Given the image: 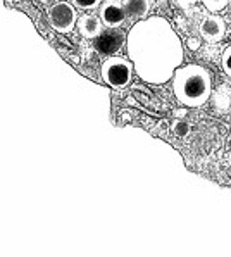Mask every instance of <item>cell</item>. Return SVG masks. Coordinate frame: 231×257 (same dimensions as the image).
<instances>
[{
	"label": "cell",
	"instance_id": "cell-13",
	"mask_svg": "<svg viewBox=\"0 0 231 257\" xmlns=\"http://www.w3.org/2000/svg\"><path fill=\"white\" fill-rule=\"evenodd\" d=\"M202 6L209 13H221L222 9L228 7V0H202Z\"/></svg>",
	"mask_w": 231,
	"mask_h": 257
},
{
	"label": "cell",
	"instance_id": "cell-17",
	"mask_svg": "<svg viewBox=\"0 0 231 257\" xmlns=\"http://www.w3.org/2000/svg\"><path fill=\"white\" fill-rule=\"evenodd\" d=\"M186 43H188V47L192 50H198V49H200V40H198V38H188Z\"/></svg>",
	"mask_w": 231,
	"mask_h": 257
},
{
	"label": "cell",
	"instance_id": "cell-12",
	"mask_svg": "<svg viewBox=\"0 0 231 257\" xmlns=\"http://www.w3.org/2000/svg\"><path fill=\"white\" fill-rule=\"evenodd\" d=\"M69 2L79 11H93L100 7L103 0H69Z\"/></svg>",
	"mask_w": 231,
	"mask_h": 257
},
{
	"label": "cell",
	"instance_id": "cell-2",
	"mask_svg": "<svg viewBox=\"0 0 231 257\" xmlns=\"http://www.w3.org/2000/svg\"><path fill=\"white\" fill-rule=\"evenodd\" d=\"M173 93L186 107H202L212 93V78L198 64L180 66L173 74Z\"/></svg>",
	"mask_w": 231,
	"mask_h": 257
},
{
	"label": "cell",
	"instance_id": "cell-7",
	"mask_svg": "<svg viewBox=\"0 0 231 257\" xmlns=\"http://www.w3.org/2000/svg\"><path fill=\"white\" fill-rule=\"evenodd\" d=\"M98 16L105 28H121L128 19L121 0H103L98 7Z\"/></svg>",
	"mask_w": 231,
	"mask_h": 257
},
{
	"label": "cell",
	"instance_id": "cell-16",
	"mask_svg": "<svg viewBox=\"0 0 231 257\" xmlns=\"http://www.w3.org/2000/svg\"><path fill=\"white\" fill-rule=\"evenodd\" d=\"M173 2L176 4L180 9H183V11H190L195 6V4L198 2V0H173Z\"/></svg>",
	"mask_w": 231,
	"mask_h": 257
},
{
	"label": "cell",
	"instance_id": "cell-15",
	"mask_svg": "<svg viewBox=\"0 0 231 257\" xmlns=\"http://www.w3.org/2000/svg\"><path fill=\"white\" fill-rule=\"evenodd\" d=\"M173 132H174V135H178V137H186L190 133V126L186 124L185 121H176L173 124Z\"/></svg>",
	"mask_w": 231,
	"mask_h": 257
},
{
	"label": "cell",
	"instance_id": "cell-20",
	"mask_svg": "<svg viewBox=\"0 0 231 257\" xmlns=\"http://www.w3.org/2000/svg\"><path fill=\"white\" fill-rule=\"evenodd\" d=\"M228 6H229V9H231V0H228Z\"/></svg>",
	"mask_w": 231,
	"mask_h": 257
},
{
	"label": "cell",
	"instance_id": "cell-18",
	"mask_svg": "<svg viewBox=\"0 0 231 257\" xmlns=\"http://www.w3.org/2000/svg\"><path fill=\"white\" fill-rule=\"evenodd\" d=\"M228 166L231 168V150H229V154H228Z\"/></svg>",
	"mask_w": 231,
	"mask_h": 257
},
{
	"label": "cell",
	"instance_id": "cell-6",
	"mask_svg": "<svg viewBox=\"0 0 231 257\" xmlns=\"http://www.w3.org/2000/svg\"><path fill=\"white\" fill-rule=\"evenodd\" d=\"M197 33L205 42H221L226 35V25L221 16H216V13H205L198 18Z\"/></svg>",
	"mask_w": 231,
	"mask_h": 257
},
{
	"label": "cell",
	"instance_id": "cell-21",
	"mask_svg": "<svg viewBox=\"0 0 231 257\" xmlns=\"http://www.w3.org/2000/svg\"><path fill=\"white\" fill-rule=\"evenodd\" d=\"M229 112H231V109H229Z\"/></svg>",
	"mask_w": 231,
	"mask_h": 257
},
{
	"label": "cell",
	"instance_id": "cell-4",
	"mask_svg": "<svg viewBox=\"0 0 231 257\" xmlns=\"http://www.w3.org/2000/svg\"><path fill=\"white\" fill-rule=\"evenodd\" d=\"M47 19H49L50 26L55 31L62 35H67L74 30L78 23V13L76 7L67 0V2H55L52 4L47 11Z\"/></svg>",
	"mask_w": 231,
	"mask_h": 257
},
{
	"label": "cell",
	"instance_id": "cell-8",
	"mask_svg": "<svg viewBox=\"0 0 231 257\" xmlns=\"http://www.w3.org/2000/svg\"><path fill=\"white\" fill-rule=\"evenodd\" d=\"M76 28L83 38H88V40H93L98 35L102 33L103 30V23L100 19V16L95 14H85L81 18H78Z\"/></svg>",
	"mask_w": 231,
	"mask_h": 257
},
{
	"label": "cell",
	"instance_id": "cell-14",
	"mask_svg": "<svg viewBox=\"0 0 231 257\" xmlns=\"http://www.w3.org/2000/svg\"><path fill=\"white\" fill-rule=\"evenodd\" d=\"M221 66H222V71L231 78V45L226 47L221 54Z\"/></svg>",
	"mask_w": 231,
	"mask_h": 257
},
{
	"label": "cell",
	"instance_id": "cell-19",
	"mask_svg": "<svg viewBox=\"0 0 231 257\" xmlns=\"http://www.w3.org/2000/svg\"><path fill=\"white\" fill-rule=\"evenodd\" d=\"M9 2H14L16 4V2H21V0H9Z\"/></svg>",
	"mask_w": 231,
	"mask_h": 257
},
{
	"label": "cell",
	"instance_id": "cell-1",
	"mask_svg": "<svg viewBox=\"0 0 231 257\" xmlns=\"http://www.w3.org/2000/svg\"><path fill=\"white\" fill-rule=\"evenodd\" d=\"M126 54L138 78L150 85H164L183 64L181 38L162 16H149L128 31Z\"/></svg>",
	"mask_w": 231,
	"mask_h": 257
},
{
	"label": "cell",
	"instance_id": "cell-9",
	"mask_svg": "<svg viewBox=\"0 0 231 257\" xmlns=\"http://www.w3.org/2000/svg\"><path fill=\"white\" fill-rule=\"evenodd\" d=\"M210 104L216 112L219 114H226L231 109V86L228 83H221L210 93Z\"/></svg>",
	"mask_w": 231,
	"mask_h": 257
},
{
	"label": "cell",
	"instance_id": "cell-5",
	"mask_svg": "<svg viewBox=\"0 0 231 257\" xmlns=\"http://www.w3.org/2000/svg\"><path fill=\"white\" fill-rule=\"evenodd\" d=\"M128 35L119 28H105L97 38H93V49L100 57H110L118 55L126 47Z\"/></svg>",
	"mask_w": 231,
	"mask_h": 257
},
{
	"label": "cell",
	"instance_id": "cell-10",
	"mask_svg": "<svg viewBox=\"0 0 231 257\" xmlns=\"http://www.w3.org/2000/svg\"><path fill=\"white\" fill-rule=\"evenodd\" d=\"M130 21H142L149 18L152 9V0H121Z\"/></svg>",
	"mask_w": 231,
	"mask_h": 257
},
{
	"label": "cell",
	"instance_id": "cell-3",
	"mask_svg": "<svg viewBox=\"0 0 231 257\" xmlns=\"http://www.w3.org/2000/svg\"><path fill=\"white\" fill-rule=\"evenodd\" d=\"M133 71L135 66L130 59L119 57V55H110L102 62L100 74L102 80L105 81V85H109L110 88L123 90L130 85L133 80Z\"/></svg>",
	"mask_w": 231,
	"mask_h": 257
},
{
	"label": "cell",
	"instance_id": "cell-11",
	"mask_svg": "<svg viewBox=\"0 0 231 257\" xmlns=\"http://www.w3.org/2000/svg\"><path fill=\"white\" fill-rule=\"evenodd\" d=\"M200 54H202V57L207 59V61H216L217 57H221V55H219L217 42H207V45L200 50Z\"/></svg>",
	"mask_w": 231,
	"mask_h": 257
}]
</instances>
